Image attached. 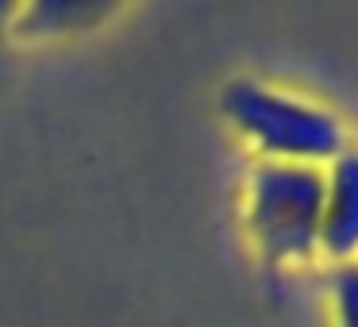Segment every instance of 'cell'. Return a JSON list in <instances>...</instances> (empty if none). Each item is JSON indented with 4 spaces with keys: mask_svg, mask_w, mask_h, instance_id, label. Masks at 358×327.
Instances as JSON below:
<instances>
[{
    "mask_svg": "<svg viewBox=\"0 0 358 327\" xmlns=\"http://www.w3.org/2000/svg\"><path fill=\"white\" fill-rule=\"evenodd\" d=\"M220 108L270 162L324 166L347 147V127L335 112L255 78L227 81L220 93Z\"/></svg>",
    "mask_w": 358,
    "mask_h": 327,
    "instance_id": "cell-1",
    "label": "cell"
},
{
    "mask_svg": "<svg viewBox=\"0 0 358 327\" xmlns=\"http://www.w3.org/2000/svg\"><path fill=\"white\" fill-rule=\"evenodd\" d=\"M324 216V166L262 162L247 181V227L270 262H304L320 247Z\"/></svg>",
    "mask_w": 358,
    "mask_h": 327,
    "instance_id": "cell-2",
    "label": "cell"
},
{
    "mask_svg": "<svg viewBox=\"0 0 358 327\" xmlns=\"http://www.w3.org/2000/svg\"><path fill=\"white\" fill-rule=\"evenodd\" d=\"M320 247L335 262L358 258V147H343L324 170Z\"/></svg>",
    "mask_w": 358,
    "mask_h": 327,
    "instance_id": "cell-3",
    "label": "cell"
},
{
    "mask_svg": "<svg viewBox=\"0 0 358 327\" xmlns=\"http://www.w3.org/2000/svg\"><path fill=\"white\" fill-rule=\"evenodd\" d=\"M331 304H335V324L358 327V258L355 262H335L331 270Z\"/></svg>",
    "mask_w": 358,
    "mask_h": 327,
    "instance_id": "cell-4",
    "label": "cell"
},
{
    "mask_svg": "<svg viewBox=\"0 0 358 327\" xmlns=\"http://www.w3.org/2000/svg\"><path fill=\"white\" fill-rule=\"evenodd\" d=\"M4 12H8V8H0V16H4Z\"/></svg>",
    "mask_w": 358,
    "mask_h": 327,
    "instance_id": "cell-5",
    "label": "cell"
}]
</instances>
